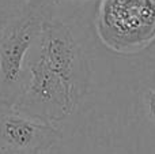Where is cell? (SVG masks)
Here are the masks:
<instances>
[{
	"label": "cell",
	"instance_id": "3957f363",
	"mask_svg": "<svg viewBox=\"0 0 155 154\" xmlns=\"http://www.w3.org/2000/svg\"><path fill=\"white\" fill-rule=\"evenodd\" d=\"M97 33L112 51L135 55L155 40V15L143 0H102Z\"/></svg>",
	"mask_w": 155,
	"mask_h": 154
},
{
	"label": "cell",
	"instance_id": "277c9868",
	"mask_svg": "<svg viewBox=\"0 0 155 154\" xmlns=\"http://www.w3.org/2000/svg\"><path fill=\"white\" fill-rule=\"evenodd\" d=\"M33 49L75 89L80 98L83 97L87 87V67L82 49L68 25L46 18Z\"/></svg>",
	"mask_w": 155,
	"mask_h": 154
},
{
	"label": "cell",
	"instance_id": "6da1fadb",
	"mask_svg": "<svg viewBox=\"0 0 155 154\" xmlns=\"http://www.w3.org/2000/svg\"><path fill=\"white\" fill-rule=\"evenodd\" d=\"M52 4L27 0L0 29V101L14 105L21 92L27 57L42 29Z\"/></svg>",
	"mask_w": 155,
	"mask_h": 154
},
{
	"label": "cell",
	"instance_id": "7a4b0ae2",
	"mask_svg": "<svg viewBox=\"0 0 155 154\" xmlns=\"http://www.w3.org/2000/svg\"><path fill=\"white\" fill-rule=\"evenodd\" d=\"M79 100L75 89L31 49L25 67L21 92L14 106L53 124L70 116Z\"/></svg>",
	"mask_w": 155,
	"mask_h": 154
},
{
	"label": "cell",
	"instance_id": "8992f818",
	"mask_svg": "<svg viewBox=\"0 0 155 154\" xmlns=\"http://www.w3.org/2000/svg\"><path fill=\"white\" fill-rule=\"evenodd\" d=\"M146 104L148 108V115L153 119V122H155V89L148 90L146 94Z\"/></svg>",
	"mask_w": 155,
	"mask_h": 154
},
{
	"label": "cell",
	"instance_id": "5b68a950",
	"mask_svg": "<svg viewBox=\"0 0 155 154\" xmlns=\"http://www.w3.org/2000/svg\"><path fill=\"white\" fill-rule=\"evenodd\" d=\"M61 141L52 123L0 101V154H44Z\"/></svg>",
	"mask_w": 155,
	"mask_h": 154
},
{
	"label": "cell",
	"instance_id": "52a82bcc",
	"mask_svg": "<svg viewBox=\"0 0 155 154\" xmlns=\"http://www.w3.org/2000/svg\"><path fill=\"white\" fill-rule=\"evenodd\" d=\"M143 2H144L146 7H147L148 10L155 15V0H143Z\"/></svg>",
	"mask_w": 155,
	"mask_h": 154
},
{
	"label": "cell",
	"instance_id": "ba28073f",
	"mask_svg": "<svg viewBox=\"0 0 155 154\" xmlns=\"http://www.w3.org/2000/svg\"><path fill=\"white\" fill-rule=\"evenodd\" d=\"M48 2L51 3L52 5H57V4H60V3H63V2H68V0H48ZM84 2H86V0H84ZM101 2H102V0H101Z\"/></svg>",
	"mask_w": 155,
	"mask_h": 154
}]
</instances>
